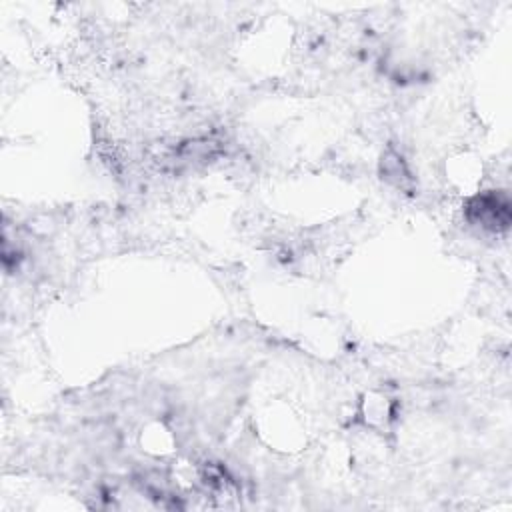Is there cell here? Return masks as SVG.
Returning <instances> with one entry per match:
<instances>
[{
	"label": "cell",
	"instance_id": "1",
	"mask_svg": "<svg viewBox=\"0 0 512 512\" xmlns=\"http://www.w3.org/2000/svg\"><path fill=\"white\" fill-rule=\"evenodd\" d=\"M464 216L470 224L480 226L488 232H504L510 226L512 210H510V198L502 190H488L480 192L474 198H470L464 206Z\"/></svg>",
	"mask_w": 512,
	"mask_h": 512
}]
</instances>
